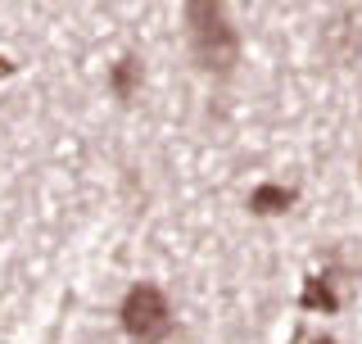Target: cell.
<instances>
[{
    "label": "cell",
    "mask_w": 362,
    "mask_h": 344,
    "mask_svg": "<svg viewBox=\"0 0 362 344\" xmlns=\"http://www.w3.org/2000/svg\"><path fill=\"white\" fill-rule=\"evenodd\" d=\"M317 344H335V340H317Z\"/></svg>",
    "instance_id": "cell-8"
},
{
    "label": "cell",
    "mask_w": 362,
    "mask_h": 344,
    "mask_svg": "<svg viewBox=\"0 0 362 344\" xmlns=\"http://www.w3.org/2000/svg\"><path fill=\"white\" fill-rule=\"evenodd\" d=\"M186 32H190V55L204 73H231L240 59V37L226 18L222 0H190L186 5Z\"/></svg>",
    "instance_id": "cell-1"
},
{
    "label": "cell",
    "mask_w": 362,
    "mask_h": 344,
    "mask_svg": "<svg viewBox=\"0 0 362 344\" xmlns=\"http://www.w3.org/2000/svg\"><path fill=\"white\" fill-rule=\"evenodd\" d=\"M9 73H14V64H9V59H0V77H9Z\"/></svg>",
    "instance_id": "cell-7"
},
{
    "label": "cell",
    "mask_w": 362,
    "mask_h": 344,
    "mask_svg": "<svg viewBox=\"0 0 362 344\" xmlns=\"http://www.w3.org/2000/svg\"><path fill=\"white\" fill-rule=\"evenodd\" d=\"M299 304L308 308V313H335V308H339V294H335L331 277H308V281H303Z\"/></svg>",
    "instance_id": "cell-5"
},
{
    "label": "cell",
    "mask_w": 362,
    "mask_h": 344,
    "mask_svg": "<svg viewBox=\"0 0 362 344\" xmlns=\"http://www.w3.org/2000/svg\"><path fill=\"white\" fill-rule=\"evenodd\" d=\"M294 204V190L290 186H276V181H263V186L249 190V213H286Z\"/></svg>",
    "instance_id": "cell-4"
},
{
    "label": "cell",
    "mask_w": 362,
    "mask_h": 344,
    "mask_svg": "<svg viewBox=\"0 0 362 344\" xmlns=\"http://www.w3.org/2000/svg\"><path fill=\"white\" fill-rule=\"evenodd\" d=\"M118 317H122V331L141 344H158L173 336V308H168V294L158 285H132Z\"/></svg>",
    "instance_id": "cell-2"
},
{
    "label": "cell",
    "mask_w": 362,
    "mask_h": 344,
    "mask_svg": "<svg viewBox=\"0 0 362 344\" xmlns=\"http://www.w3.org/2000/svg\"><path fill=\"white\" fill-rule=\"evenodd\" d=\"M322 55L331 64H354L362 55V5H339L322 23Z\"/></svg>",
    "instance_id": "cell-3"
},
{
    "label": "cell",
    "mask_w": 362,
    "mask_h": 344,
    "mask_svg": "<svg viewBox=\"0 0 362 344\" xmlns=\"http://www.w3.org/2000/svg\"><path fill=\"white\" fill-rule=\"evenodd\" d=\"M109 91L118 100H132L136 91H141V59L136 55H122L118 64H113V73H109Z\"/></svg>",
    "instance_id": "cell-6"
}]
</instances>
